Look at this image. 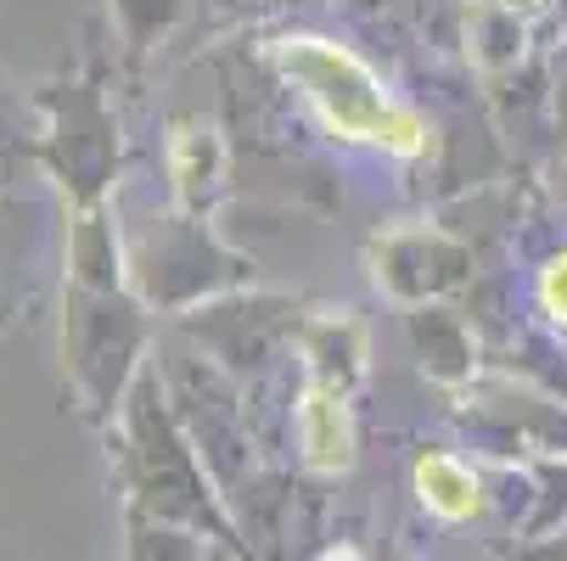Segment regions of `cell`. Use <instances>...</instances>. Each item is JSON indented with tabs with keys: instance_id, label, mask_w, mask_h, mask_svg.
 <instances>
[{
	"instance_id": "277c9868",
	"label": "cell",
	"mask_w": 567,
	"mask_h": 561,
	"mask_svg": "<svg viewBox=\"0 0 567 561\" xmlns=\"http://www.w3.org/2000/svg\"><path fill=\"white\" fill-rule=\"evenodd\" d=\"M298 433H303V455L320 471H343L354 460V427H349V405L332 387H315L298 405Z\"/></svg>"
},
{
	"instance_id": "3957f363",
	"label": "cell",
	"mask_w": 567,
	"mask_h": 561,
	"mask_svg": "<svg viewBox=\"0 0 567 561\" xmlns=\"http://www.w3.org/2000/svg\"><path fill=\"white\" fill-rule=\"evenodd\" d=\"M62 349H68V365H73V382L79 393L91 398V411H107L130 365H135V349H141V320L130 303L113 298V287H79L73 303H68V332H62Z\"/></svg>"
},
{
	"instance_id": "6da1fadb",
	"label": "cell",
	"mask_w": 567,
	"mask_h": 561,
	"mask_svg": "<svg viewBox=\"0 0 567 561\" xmlns=\"http://www.w3.org/2000/svg\"><path fill=\"white\" fill-rule=\"evenodd\" d=\"M276 62H281L287 79H298L303 96L320 107V118H327L338 135H349V141H377V146H388V152H422V135H427V129L404 113V107H393V102L377 91V79H371L349 51H338L332 40H287V45L276 51Z\"/></svg>"
},
{
	"instance_id": "52a82bcc",
	"label": "cell",
	"mask_w": 567,
	"mask_h": 561,
	"mask_svg": "<svg viewBox=\"0 0 567 561\" xmlns=\"http://www.w3.org/2000/svg\"><path fill=\"white\" fill-rule=\"evenodd\" d=\"M506 7H539V0H506Z\"/></svg>"
},
{
	"instance_id": "5b68a950",
	"label": "cell",
	"mask_w": 567,
	"mask_h": 561,
	"mask_svg": "<svg viewBox=\"0 0 567 561\" xmlns=\"http://www.w3.org/2000/svg\"><path fill=\"white\" fill-rule=\"evenodd\" d=\"M416 495H422V506H433V511L450 517V522H461V517H472V511L483 506L477 477H472L455 455H422V460H416Z\"/></svg>"
},
{
	"instance_id": "8992f818",
	"label": "cell",
	"mask_w": 567,
	"mask_h": 561,
	"mask_svg": "<svg viewBox=\"0 0 567 561\" xmlns=\"http://www.w3.org/2000/svg\"><path fill=\"white\" fill-rule=\"evenodd\" d=\"M539 303H545V314L567 320V253L545 264V276H539Z\"/></svg>"
},
{
	"instance_id": "7a4b0ae2",
	"label": "cell",
	"mask_w": 567,
	"mask_h": 561,
	"mask_svg": "<svg viewBox=\"0 0 567 561\" xmlns=\"http://www.w3.org/2000/svg\"><path fill=\"white\" fill-rule=\"evenodd\" d=\"M130 477H135V495L152 500L164 517H192L197 528L208 522L214 533H225V522L203 500V477L192 466V449L181 444V433L164 411V393H157L152 376L130 398Z\"/></svg>"
}]
</instances>
